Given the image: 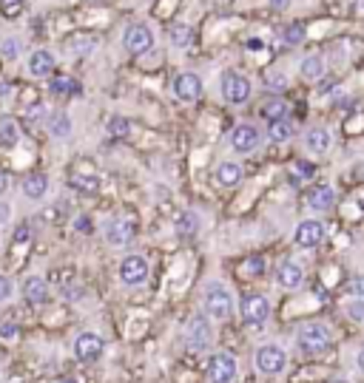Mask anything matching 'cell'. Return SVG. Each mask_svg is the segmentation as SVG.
Returning a JSON list of instances; mask_svg holds the SVG:
<instances>
[{
    "label": "cell",
    "instance_id": "cell-1",
    "mask_svg": "<svg viewBox=\"0 0 364 383\" xmlns=\"http://www.w3.org/2000/svg\"><path fill=\"white\" fill-rule=\"evenodd\" d=\"M202 310L217 324L231 321L234 313H236V295H234V290L225 281H219V278L205 281L202 284Z\"/></svg>",
    "mask_w": 364,
    "mask_h": 383
},
{
    "label": "cell",
    "instance_id": "cell-2",
    "mask_svg": "<svg viewBox=\"0 0 364 383\" xmlns=\"http://www.w3.org/2000/svg\"><path fill=\"white\" fill-rule=\"evenodd\" d=\"M154 46H157V37H154V28L148 23L134 20V23L125 26V31H123V48L131 57H145V54L154 51Z\"/></svg>",
    "mask_w": 364,
    "mask_h": 383
},
{
    "label": "cell",
    "instance_id": "cell-3",
    "mask_svg": "<svg viewBox=\"0 0 364 383\" xmlns=\"http://www.w3.org/2000/svg\"><path fill=\"white\" fill-rule=\"evenodd\" d=\"M296 344H299V350H302L305 355H322V352L333 344V335H331V330H328L325 324L308 321V324H302V327L296 330Z\"/></svg>",
    "mask_w": 364,
    "mask_h": 383
},
{
    "label": "cell",
    "instance_id": "cell-4",
    "mask_svg": "<svg viewBox=\"0 0 364 383\" xmlns=\"http://www.w3.org/2000/svg\"><path fill=\"white\" fill-rule=\"evenodd\" d=\"M262 140H265V134H262L259 125H254V122H239V125H234L231 134H228V145H231V151L239 154V157L256 154V151L262 148Z\"/></svg>",
    "mask_w": 364,
    "mask_h": 383
},
{
    "label": "cell",
    "instance_id": "cell-5",
    "mask_svg": "<svg viewBox=\"0 0 364 383\" xmlns=\"http://www.w3.org/2000/svg\"><path fill=\"white\" fill-rule=\"evenodd\" d=\"M239 315H242L245 327L259 330L271 321V301L262 293H248L239 298Z\"/></svg>",
    "mask_w": 364,
    "mask_h": 383
},
{
    "label": "cell",
    "instance_id": "cell-6",
    "mask_svg": "<svg viewBox=\"0 0 364 383\" xmlns=\"http://www.w3.org/2000/svg\"><path fill=\"white\" fill-rule=\"evenodd\" d=\"M219 88H222V100H225L228 105H245V103L251 100V94H254V85H251V80H248L245 74L234 71V68L222 71Z\"/></svg>",
    "mask_w": 364,
    "mask_h": 383
},
{
    "label": "cell",
    "instance_id": "cell-7",
    "mask_svg": "<svg viewBox=\"0 0 364 383\" xmlns=\"http://www.w3.org/2000/svg\"><path fill=\"white\" fill-rule=\"evenodd\" d=\"M151 276V264L145 256L140 253H128L123 261H120V270H117V278L123 287H142Z\"/></svg>",
    "mask_w": 364,
    "mask_h": 383
},
{
    "label": "cell",
    "instance_id": "cell-8",
    "mask_svg": "<svg viewBox=\"0 0 364 383\" xmlns=\"http://www.w3.org/2000/svg\"><path fill=\"white\" fill-rule=\"evenodd\" d=\"M214 344V327H211V318L205 315H191L188 324H185V347L191 352H205L211 350Z\"/></svg>",
    "mask_w": 364,
    "mask_h": 383
},
{
    "label": "cell",
    "instance_id": "cell-9",
    "mask_svg": "<svg viewBox=\"0 0 364 383\" xmlns=\"http://www.w3.org/2000/svg\"><path fill=\"white\" fill-rule=\"evenodd\" d=\"M254 361H256V369L262 375H268V378L282 375L288 369V352H285L282 344H262L256 350V358Z\"/></svg>",
    "mask_w": 364,
    "mask_h": 383
},
{
    "label": "cell",
    "instance_id": "cell-10",
    "mask_svg": "<svg viewBox=\"0 0 364 383\" xmlns=\"http://www.w3.org/2000/svg\"><path fill=\"white\" fill-rule=\"evenodd\" d=\"M208 383H234L239 378V364L231 352H214L208 358Z\"/></svg>",
    "mask_w": 364,
    "mask_h": 383
},
{
    "label": "cell",
    "instance_id": "cell-11",
    "mask_svg": "<svg viewBox=\"0 0 364 383\" xmlns=\"http://www.w3.org/2000/svg\"><path fill=\"white\" fill-rule=\"evenodd\" d=\"M325 236H328V227H325V221L322 219H302L299 224H296V230H293V241H296V247H302V250H313V247H319L322 241H325Z\"/></svg>",
    "mask_w": 364,
    "mask_h": 383
},
{
    "label": "cell",
    "instance_id": "cell-12",
    "mask_svg": "<svg viewBox=\"0 0 364 383\" xmlns=\"http://www.w3.org/2000/svg\"><path fill=\"white\" fill-rule=\"evenodd\" d=\"M171 91H174V100H177V103L191 105V103H197V100L202 97V91H205V88H202L199 74H194V71H182V74H177V77H174Z\"/></svg>",
    "mask_w": 364,
    "mask_h": 383
},
{
    "label": "cell",
    "instance_id": "cell-13",
    "mask_svg": "<svg viewBox=\"0 0 364 383\" xmlns=\"http://www.w3.org/2000/svg\"><path fill=\"white\" fill-rule=\"evenodd\" d=\"M54 71H57V57H54V51H48V48H34V51H28V57H26V74H28L31 80H48V77H54Z\"/></svg>",
    "mask_w": 364,
    "mask_h": 383
},
{
    "label": "cell",
    "instance_id": "cell-14",
    "mask_svg": "<svg viewBox=\"0 0 364 383\" xmlns=\"http://www.w3.org/2000/svg\"><path fill=\"white\" fill-rule=\"evenodd\" d=\"M302 148H305V154H311V157H325V154H331V148H333V131H331L328 125H311V128L302 134Z\"/></svg>",
    "mask_w": 364,
    "mask_h": 383
},
{
    "label": "cell",
    "instance_id": "cell-15",
    "mask_svg": "<svg viewBox=\"0 0 364 383\" xmlns=\"http://www.w3.org/2000/svg\"><path fill=\"white\" fill-rule=\"evenodd\" d=\"M103 352H105L103 335H97V332H80V335L74 338V358H77V361L94 364L97 358H103Z\"/></svg>",
    "mask_w": 364,
    "mask_h": 383
},
{
    "label": "cell",
    "instance_id": "cell-16",
    "mask_svg": "<svg viewBox=\"0 0 364 383\" xmlns=\"http://www.w3.org/2000/svg\"><path fill=\"white\" fill-rule=\"evenodd\" d=\"M103 236L111 247H128L131 238H134V221L131 219H123V216H114L105 221L103 227Z\"/></svg>",
    "mask_w": 364,
    "mask_h": 383
},
{
    "label": "cell",
    "instance_id": "cell-17",
    "mask_svg": "<svg viewBox=\"0 0 364 383\" xmlns=\"http://www.w3.org/2000/svg\"><path fill=\"white\" fill-rule=\"evenodd\" d=\"M325 74H328V57L322 51H311L299 60V77L305 83H319L325 80Z\"/></svg>",
    "mask_w": 364,
    "mask_h": 383
},
{
    "label": "cell",
    "instance_id": "cell-18",
    "mask_svg": "<svg viewBox=\"0 0 364 383\" xmlns=\"http://www.w3.org/2000/svg\"><path fill=\"white\" fill-rule=\"evenodd\" d=\"M276 284H279L282 290H299V287L305 284V267H302L299 261H293V258L282 261V264L276 267Z\"/></svg>",
    "mask_w": 364,
    "mask_h": 383
},
{
    "label": "cell",
    "instance_id": "cell-19",
    "mask_svg": "<svg viewBox=\"0 0 364 383\" xmlns=\"http://www.w3.org/2000/svg\"><path fill=\"white\" fill-rule=\"evenodd\" d=\"M46 131H48L51 140L66 142V140H71V134H74V122H71V117H68L66 111H48V117H46Z\"/></svg>",
    "mask_w": 364,
    "mask_h": 383
},
{
    "label": "cell",
    "instance_id": "cell-20",
    "mask_svg": "<svg viewBox=\"0 0 364 383\" xmlns=\"http://www.w3.org/2000/svg\"><path fill=\"white\" fill-rule=\"evenodd\" d=\"M308 207L313 213H331L336 207V191L331 185H316L308 193Z\"/></svg>",
    "mask_w": 364,
    "mask_h": 383
},
{
    "label": "cell",
    "instance_id": "cell-21",
    "mask_svg": "<svg viewBox=\"0 0 364 383\" xmlns=\"http://www.w3.org/2000/svg\"><path fill=\"white\" fill-rule=\"evenodd\" d=\"M214 179H217V185H219V188L231 191V188H236V185L242 182V165H239V162H234V159H225V162H219V165H217Z\"/></svg>",
    "mask_w": 364,
    "mask_h": 383
},
{
    "label": "cell",
    "instance_id": "cell-22",
    "mask_svg": "<svg viewBox=\"0 0 364 383\" xmlns=\"http://www.w3.org/2000/svg\"><path fill=\"white\" fill-rule=\"evenodd\" d=\"M20 290H23V298H26L28 304H34V307H40V304L48 301V284H46L43 276H28Z\"/></svg>",
    "mask_w": 364,
    "mask_h": 383
},
{
    "label": "cell",
    "instance_id": "cell-23",
    "mask_svg": "<svg viewBox=\"0 0 364 383\" xmlns=\"http://www.w3.org/2000/svg\"><path fill=\"white\" fill-rule=\"evenodd\" d=\"M265 137H268L271 142H276V145H285V142H291V140L296 137V128H293L291 120H274V122H268Z\"/></svg>",
    "mask_w": 364,
    "mask_h": 383
},
{
    "label": "cell",
    "instance_id": "cell-24",
    "mask_svg": "<svg viewBox=\"0 0 364 383\" xmlns=\"http://www.w3.org/2000/svg\"><path fill=\"white\" fill-rule=\"evenodd\" d=\"M174 227H177V236H182V238L197 236V233H199V227H202V216H199L197 210H182V213L177 216Z\"/></svg>",
    "mask_w": 364,
    "mask_h": 383
},
{
    "label": "cell",
    "instance_id": "cell-25",
    "mask_svg": "<svg viewBox=\"0 0 364 383\" xmlns=\"http://www.w3.org/2000/svg\"><path fill=\"white\" fill-rule=\"evenodd\" d=\"M23 51H26V40H23L20 34H6V37H0V57H3L6 63H17V60L23 57Z\"/></svg>",
    "mask_w": 364,
    "mask_h": 383
},
{
    "label": "cell",
    "instance_id": "cell-26",
    "mask_svg": "<svg viewBox=\"0 0 364 383\" xmlns=\"http://www.w3.org/2000/svg\"><path fill=\"white\" fill-rule=\"evenodd\" d=\"M20 188H23V196H26V199L40 201V199L48 193V177H46V174H28Z\"/></svg>",
    "mask_w": 364,
    "mask_h": 383
},
{
    "label": "cell",
    "instance_id": "cell-27",
    "mask_svg": "<svg viewBox=\"0 0 364 383\" xmlns=\"http://www.w3.org/2000/svg\"><path fill=\"white\" fill-rule=\"evenodd\" d=\"M97 46H100V40H97L94 34H77V37L68 40V51H71L74 57H88V54L97 51Z\"/></svg>",
    "mask_w": 364,
    "mask_h": 383
},
{
    "label": "cell",
    "instance_id": "cell-28",
    "mask_svg": "<svg viewBox=\"0 0 364 383\" xmlns=\"http://www.w3.org/2000/svg\"><path fill=\"white\" fill-rule=\"evenodd\" d=\"M17 142H20V125H17V120L0 117V145L11 151V148H17Z\"/></svg>",
    "mask_w": 364,
    "mask_h": 383
},
{
    "label": "cell",
    "instance_id": "cell-29",
    "mask_svg": "<svg viewBox=\"0 0 364 383\" xmlns=\"http://www.w3.org/2000/svg\"><path fill=\"white\" fill-rule=\"evenodd\" d=\"M168 40H171V46L174 48H188L191 43H194V28L188 26V23H174L171 26V31H168Z\"/></svg>",
    "mask_w": 364,
    "mask_h": 383
},
{
    "label": "cell",
    "instance_id": "cell-30",
    "mask_svg": "<svg viewBox=\"0 0 364 383\" xmlns=\"http://www.w3.org/2000/svg\"><path fill=\"white\" fill-rule=\"evenodd\" d=\"M48 91L57 97H71L80 91V83L74 77H48Z\"/></svg>",
    "mask_w": 364,
    "mask_h": 383
},
{
    "label": "cell",
    "instance_id": "cell-31",
    "mask_svg": "<svg viewBox=\"0 0 364 383\" xmlns=\"http://www.w3.org/2000/svg\"><path fill=\"white\" fill-rule=\"evenodd\" d=\"M288 114H291V105H288L285 100H279V97H274V100H268V103L262 105V117H265L268 122H274V120H291Z\"/></svg>",
    "mask_w": 364,
    "mask_h": 383
},
{
    "label": "cell",
    "instance_id": "cell-32",
    "mask_svg": "<svg viewBox=\"0 0 364 383\" xmlns=\"http://www.w3.org/2000/svg\"><path fill=\"white\" fill-rule=\"evenodd\" d=\"M308 40V26L305 23H288L282 31V43L285 46H302Z\"/></svg>",
    "mask_w": 364,
    "mask_h": 383
},
{
    "label": "cell",
    "instance_id": "cell-33",
    "mask_svg": "<svg viewBox=\"0 0 364 383\" xmlns=\"http://www.w3.org/2000/svg\"><path fill=\"white\" fill-rule=\"evenodd\" d=\"M105 128H108V134H111V137H117V140H125V137L131 134V122H128L123 114H114V117H108Z\"/></svg>",
    "mask_w": 364,
    "mask_h": 383
},
{
    "label": "cell",
    "instance_id": "cell-34",
    "mask_svg": "<svg viewBox=\"0 0 364 383\" xmlns=\"http://www.w3.org/2000/svg\"><path fill=\"white\" fill-rule=\"evenodd\" d=\"M342 310H345V315H348L350 321H356V324H364V298H348Z\"/></svg>",
    "mask_w": 364,
    "mask_h": 383
},
{
    "label": "cell",
    "instance_id": "cell-35",
    "mask_svg": "<svg viewBox=\"0 0 364 383\" xmlns=\"http://www.w3.org/2000/svg\"><path fill=\"white\" fill-rule=\"evenodd\" d=\"M265 85L274 88V91H285V88H288V77H285L282 71H268V74H265Z\"/></svg>",
    "mask_w": 364,
    "mask_h": 383
},
{
    "label": "cell",
    "instance_id": "cell-36",
    "mask_svg": "<svg viewBox=\"0 0 364 383\" xmlns=\"http://www.w3.org/2000/svg\"><path fill=\"white\" fill-rule=\"evenodd\" d=\"M74 188H80V191L85 193H97L100 191V179L97 177H77L74 179Z\"/></svg>",
    "mask_w": 364,
    "mask_h": 383
},
{
    "label": "cell",
    "instance_id": "cell-37",
    "mask_svg": "<svg viewBox=\"0 0 364 383\" xmlns=\"http://www.w3.org/2000/svg\"><path fill=\"white\" fill-rule=\"evenodd\" d=\"M17 338H20V327L17 324H3L0 327V341L3 344H14Z\"/></svg>",
    "mask_w": 364,
    "mask_h": 383
},
{
    "label": "cell",
    "instance_id": "cell-38",
    "mask_svg": "<svg viewBox=\"0 0 364 383\" xmlns=\"http://www.w3.org/2000/svg\"><path fill=\"white\" fill-rule=\"evenodd\" d=\"M348 295L350 298H364V276H353L348 281Z\"/></svg>",
    "mask_w": 364,
    "mask_h": 383
},
{
    "label": "cell",
    "instance_id": "cell-39",
    "mask_svg": "<svg viewBox=\"0 0 364 383\" xmlns=\"http://www.w3.org/2000/svg\"><path fill=\"white\" fill-rule=\"evenodd\" d=\"M11 295H14V281L9 276H0V304L9 301Z\"/></svg>",
    "mask_w": 364,
    "mask_h": 383
},
{
    "label": "cell",
    "instance_id": "cell-40",
    "mask_svg": "<svg viewBox=\"0 0 364 383\" xmlns=\"http://www.w3.org/2000/svg\"><path fill=\"white\" fill-rule=\"evenodd\" d=\"M46 117H48V108H46L43 103H34V105L28 108V120H31V122H40V120L46 122Z\"/></svg>",
    "mask_w": 364,
    "mask_h": 383
},
{
    "label": "cell",
    "instance_id": "cell-41",
    "mask_svg": "<svg viewBox=\"0 0 364 383\" xmlns=\"http://www.w3.org/2000/svg\"><path fill=\"white\" fill-rule=\"evenodd\" d=\"M74 230H77V233H91V230H94V221H91L88 216H77V219H74Z\"/></svg>",
    "mask_w": 364,
    "mask_h": 383
},
{
    "label": "cell",
    "instance_id": "cell-42",
    "mask_svg": "<svg viewBox=\"0 0 364 383\" xmlns=\"http://www.w3.org/2000/svg\"><path fill=\"white\" fill-rule=\"evenodd\" d=\"M28 236H31L28 224H20V227L14 230V236H11V241H14V244H23V241H28Z\"/></svg>",
    "mask_w": 364,
    "mask_h": 383
},
{
    "label": "cell",
    "instance_id": "cell-43",
    "mask_svg": "<svg viewBox=\"0 0 364 383\" xmlns=\"http://www.w3.org/2000/svg\"><path fill=\"white\" fill-rule=\"evenodd\" d=\"M23 9V0H3V14H17Z\"/></svg>",
    "mask_w": 364,
    "mask_h": 383
},
{
    "label": "cell",
    "instance_id": "cell-44",
    "mask_svg": "<svg viewBox=\"0 0 364 383\" xmlns=\"http://www.w3.org/2000/svg\"><path fill=\"white\" fill-rule=\"evenodd\" d=\"M245 48H248V51H262L265 43H262L259 37H248V40H245Z\"/></svg>",
    "mask_w": 364,
    "mask_h": 383
},
{
    "label": "cell",
    "instance_id": "cell-45",
    "mask_svg": "<svg viewBox=\"0 0 364 383\" xmlns=\"http://www.w3.org/2000/svg\"><path fill=\"white\" fill-rule=\"evenodd\" d=\"M9 219H11V204H9V201H3V199H0V224H6V221H9Z\"/></svg>",
    "mask_w": 364,
    "mask_h": 383
},
{
    "label": "cell",
    "instance_id": "cell-46",
    "mask_svg": "<svg viewBox=\"0 0 364 383\" xmlns=\"http://www.w3.org/2000/svg\"><path fill=\"white\" fill-rule=\"evenodd\" d=\"M271 6H274V11H288L291 0H271Z\"/></svg>",
    "mask_w": 364,
    "mask_h": 383
},
{
    "label": "cell",
    "instance_id": "cell-47",
    "mask_svg": "<svg viewBox=\"0 0 364 383\" xmlns=\"http://www.w3.org/2000/svg\"><path fill=\"white\" fill-rule=\"evenodd\" d=\"M356 369H359V372L364 375V347L359 350V355H356Z\"/></svg>",
    "mask_w": 364,
    "mask_h": 383
},
{
    "label": "cell",
    "instance_id": "cell-48",
    "mask_svg": "<svg viewBox=\"0 0 364 383\" xmlns=\"http://www.w3.org/2000/svg\"><path fill=\"white\" fill-rule=\"evenodd\" d=\"M6 191H9V177H6L3 171H0V196H3Z\"/></svg>",
    "mask_w": 364,
    "mask_h": 383
},
{
    "label": "cell",
    "instance_id": "cell-49",
    "mask_svg": "<svg viewBox=\"0 0 364 383\" xmlns=\"http://www.w3.org/2000/svg\"><path fill=\"white\" fill-rule=\"evenodd\" d=\"M333 383H350V381H345V378H342V381H333Z\"/></svg>",
    "mask_w": 364,
    "mask_h": 383
}]
</instances>
